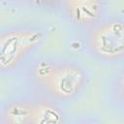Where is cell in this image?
Masks as SVG:
<instances>
[{"label": "cell", "mask_w": 124, "mask_h": 124, "mask_svg": "<svg viewBox=\"0 0 124 124\" xmlns=\"http://www.w3.org/2000/svg\"><path fill=\"white\" fill-rule=\"evenodd\" d=\"M61 105L31 93L15 97L1 108V124H58L64 122Z\"/></svg>", "instance_id": "obj_4"}, {"label": "cell", "mask_w": 124, "mask_h": 124, "mask_svg": "<svg viewBox=\"0 0 124 124\" xmlns=\"http://www.w3.org/2000/svg\"><path fill=\"white\" fill-rule=\"evenodd\" d=\"M46 38V30L39 25L10 26L0 34V71L12 74L23 67Z\"/></svg>", "instance_id": "obj_2"}, {"label": "cell", "mask_w": 124, "mask_h": 124, "mask_svg": "<svg viewBox=\"0 0 124 124\" xmlns=\"http://www.w3.org/2000/svg\"><path fill=\"white\" fill-rule=\"evenodd\" d=\"M83 43L86 51L99 61L115 63L124 60V18H100L86 28Z\"/></svg>", "instance_id": "obj_3"}, {"label": "cell", "mask_w": 124, "mask_h": 124, "mask_svg": "<svg viewBox=\"0 0 124 124\" xmlns=\"http://www.w3.org/2000/svg\"><path fill=\"white\" fill-rule=\"evenodd\" d=\"M104 0H65V12L70 19L86 28L99 20Z\"/></svg>", "instance_id": "obj_5"}, {"label": "cell", "mask_w": 124, "mask_h": 124, "mask_svg": "<svg viewBox=\"0 0 124 124\" xmlns=\"http://www.w3.org/2000/svg\"><path fill=\"white\" fill-rule=\"evenodd\" d=\"M87 78L80 64L63 58H37L30 61L25 70L31 93L61 106L75 101L83 92Z\"/></svg>", "instance_id": "obj_1"}]
</instances>
